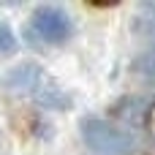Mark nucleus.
<instances>
[{
    "mask_svg": "<svg viewBox=\"0 0 155 155\" xmlns=\"http://www.w3.org/2000/svg\"><path fill=\"white\" fill-rule=\"evenodd\" d=\"M82 139L98 155H131L136 150V139L125 128L112 125V123L98 120V117L82 120Z\"/></svg>",
    "mask_w": 155,
    "mask_h": 155,
    "instance_id": "obj_1",
    "label": "nucleus"
},
{
    "mask_svg": "<svg viewBox=\"0 0 155 155\" xmlns=\"http://www.w3.org/2000/svg\"><path fill=\"white\" fill-rule=\"evenodd\" d=\"M33 30L49 41V44H57V41H65L71 35V19L65 16V11L54 8V5H41L33 11V19H30Z\"/></svg>",
    "mask_w": 155,
    "mask_h": 155,
    "instance_id": "obj_2",
    "label": "nucleus"
},
{
    "mask_svg": "<svg viewBox=\"0 0 155 155\" xmlns=\"http://www.w3.org/2000/svg\"><path fill=\"white\" fill-rule=\"evenodd\" d=\"M136 71H139V76L147 84L155 87V49H150V52H144V54L136 57Z\"/></svg>",
    "mask_w": 155,
    "mask_h": 155,
    "instance_id": "obj_3",
    "label": "nucleus"
},
{
    "mask_svg": "<svg viewBox=\"0 0 155 155\" xmlns=\"http://www.w3.org/2000/svg\"><path fill=\"white\" fill-rule=\"evenodd\" d=\"M139 25H142L144 35L155 38V3H144V5H142V19H139Z\"/></svg>",
    "mask_w": 155,
    "mask_h": 155,
    "instance_id": "obj_4",
    "label": "nucleus"
},
{
    "mask_svg": "<svg viewBox=\"0 0 155 155\" xmlns=\"http://www.w3.org/2000/svg\"><path fill=\"white\" fill-rule=\"evenodd\" d=\"M14 49H16L14 30H11L5 22H0V52H3V54H8V52H14Z\"/></svg>",
    "mask_w": 155,
    "mask_h": 155,
    "instance_id": "obj_5",
    "label": "nucleus"
}]
</instances>
